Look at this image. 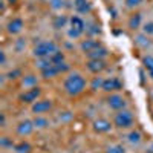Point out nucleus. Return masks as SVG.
<instances>
[{
	"label": "nucleus",
	"mask_w": 153,
	"mask_h": 153,
	"mask_svg": "<svg viewBox=\"0 0 153 153\" xmlns=\"http://www.w3.org/2000/svg\"><path fill=\"white\" fill-rule=\"evenodd\" d=\"M143 65H144V68L147 69L150 78H153V55H146V57L143 58Z\"/></svg>",
	"instance_id": "obj_23"
},
{
	"label": "nucleus",
	"mask_w": 153,
	"mask_h": 153,
	"mask_svg": "<svg viewBox=\"0 0 153 153\" xmlns=\"http://www.w3.org/2000/svg\"><path fill=\"white\" fill-rule=\"evenodd\" d=\"M40 95H42V87L35 86V87L26 89V91L19 97V100L22 101V103H25V104H34L35 101L40 98Z\"/></svg>",
	"instance_id": "obj_5"
},
{
	"label": "nucleus",
	"mask_w": 153,
	"mask_h": 153,
	"mask_svg": "<svg viewBox=\"0 0 153 153\" xmlns=\"http://www.w3.org/2000/svg\"><path fill=\"white\" fill-rule=\"evenodd\" d=\"M84 32H86V23H84V20L80 16H72L69 19L68 35L71 38H80Z\"/></svg>",
	"instance_id": "obj_4"
},
{
	"label": "nucleus",
	"mask_w": 153,
	"mask_h": 153,
	"mask_svg": "<svg viewBox=\"0 0 153 153\" xmlns=\"http://www.w3.org/2000/svg\"><path fill=\"white\" fill-rule=\"evenodd\" d=\"M74 6L78 14H87L91 11V3L89 0H74Z\"/></svg>",
	"instance_id": "obj_14"
},
{
	"label": "nucleus",
	"mask_w": 153,
	"mask_h": 153,
	"mask_svg": "<svg viewBox=\"0 0 153 153\" xmlns=\"http://www.w3.org/2000/svg\"><path fill=\"white\" fill-rule=\"evenodd\" d=\"M35 66H37V69H38V71L42 72V71L48 69L49 66H52V61H51V58H49V57H46V58H37Z\"/></svg>",
	"instance_id": "obj_22"
},
{
	"label": "nucleus",
	"mask_w": 153,
	"mask_h": 153,
	"mask_svg": "<svg viewBox=\"0 0 153 153\" xmlns=\"http://www.w3.org/2000/svg\"><path fill=\"white\" fill-rule=\"evenodd\" d=\"M34 129H35L34 123H32L31 120H25V121H20V123L17 124L16 132H17V135H20V136H29V135L34 132Z\"/></svg>",
	"instance_id": "obj_11"
},
{
	"label": "nucleus",
	"mask_w": 153,
	"mask_h": 153,
	"mask_svg": "<svg viewBox=\"0 0 153 153\" xmlns=\"http://www.w3.org/2000/svg\"><path fill=\"white\" fill-rule=\"evenodd\" d=\"M104 153H126V149L121 144H112L106 149Z\"/></svg>",
	"instance_id": "obj_24"
},
{
	"label": "nucleus",
	"mask_w": 153,
	"mask_h": 153,
	"mask_svg": "<svg viewBox=\"0 0 153 153\" xmlns=\"http://www.w3.org/2000/svg\"><path fill=\"white\" fill-rule=\"evenodd\" d=\"M52 100H37L34 104H31V110L35 115H45L52 109Z\"/></svg>",
	"instance_id": "obj_7"
},
{
	"label": "nucleus",
	"mask_w": 153,
	"mask_h": 153,
	"mask_svg": "<svg viewBox=\"0 0 153 153\" xmlns=\"http://www.w3.org/2000/svg\"><path fill=\"white\" fill-rule=\"evenodd\" d=\"M133 123H135V117L129 109L118 110L113 117V126L118 127V129H129V127L133 126Z\"/></svg>",
	"instance_id": "obj_3"
},
{
	"label": "nucleus",
	"mask_w": 153,
	"mask_h": 153,
	"mask_svg": "<svg viewBox=\"0 0 153 153\" xmlns=\"http://www.w3.org/2000/svg\"><path fill=\"white\" fill-rule=\"evenodd\" d=\"M86 68H87L89 72H92V74H101L107 68V63L103 58H89L86 61Z\"/></svg>",
	"instance_id": "obj_8"
},
{
	"label": "nucleus",
	"mask_w": 153,
	"mask_h": 153,
	"mask_svg": "<svg viewBox=\"0 0 153 153\" xmlns=\"http://www.w3.org/2000/svg\"><path fill=\"white\" fill-rule=\"evenodd\" d=\"M49 6L54 11H60L61 8H65V0H49Z\"/></svg>",
	"instance_id": "obj_26"
},
{
	"label": "nucleus",
	"mask_w": 153,
	"mask_h": 153,
	"mask_svg": "<svg viewBox=\"0 0 153 153\" xmlns=\"http://www.w3.org/2000/svg\"><path fill=\"white\" fill-rule=\"evenodd\" d=\"M143 3V0H126V6L127 8H136V6H139Z\"/></svg>",
	"instance_id": "obj_28"
},
{
	"label": "nucleus",
	"mask_w": 153,
	"mask_h": 153,
	"mask_svg": "<svg viewBox=\"0 0 153 153\" xmlns=\"http://www.w3.org/2000/svg\"><path fill=\"white\" fill-rule=\"evenodd\" d=\"M8 2H9V3H11V5H14V3H16V2H17V0H8Z\"/></svg>",
	"instance_id": "obj_32"
},
{
	"label": "nucleus",
	"mask_w": 153,
	"mask_h": 153,
	"mask_svg": "<svg viewBox=\"0 0 153 153\" xmlns=\"http://www.w3.org/2000/svg\"><path fill=\"white\" fill-rule=\"evenodd\" d=\"M60 48L55 42L52 40H43L40 43H37L32 49V55L35 58H46V57H51L54 55L55 52H58Z\"/></svg>",
	"instance_id": "obj_2"
},
{
	"label": "nucleus",
	"mask_w": 153,
	"mask_h": 153,
	"mask_svg": "<svg viewBox=\"0 0 153 153\" xmlns=\"http://www.w3.org/2000/svg\"><path fill=\"white\" fill-rule=\"evenodd\" d=\"M49 58H51V61H52V65H60V63L65 61V54H63L61 51H58V52H55L54 55H51Z\"/></svg>",
	"instance_id": "obj_25"
},
{
	"label": "nucleus",
	"mask_w": 153,
	"mask_h": 153,
	"mask_svg": "<svg viewBox=\"0 0 153 153\" xmlns=\"http://www.w3.org/2000/svg\"><path fill=\"white\" fill-rule=\"evenodd\" d=\"M141 22H143L141 14H139V12H135V14L130 16V19H129V28H130L132 31L139 29V28H141Z\"/></svg>",
	"instance_id": "obj_17"
},
{
	"label": "nucleus",
	"mask_w": 153,
	"mask_h": 153,
	"mask_svg": "<svg viewBox=\"0 0 153 153\" xmlns=\"http://www.w3.org/2000/svg\"><path fill=\"white\" fill-rule=\"evenodd\" d=\"M109 55V51L104 48V46H100L98 49H95V51H92V52H89V54H86V57L87 58H106Z\"/></svg>",
	"instance_id": "obj_16"
},
{
	"label": "nucleus",
	"mask_w": 153,
	"mask_h": 153,
	"mask_svg": "<svg viewBox=\"0 0 153 153\" xmlns=\"http://www.w3.org/2000/svg\"><path fill=\"white\" fill-rule=\"evenodd\" d=\"M121 87H123V83L118 78H115V76L103 80V86H101V89H103L104 92H115V91H120Z\"/></svg>",
	"instance_id": "obj_12"
},
{
	"label": "nucleus",
	"mask_w": 153,
	"mask_h": 153,
	"mask_svg": "<svg viewBox=\"0 0 153 153\" xmlns=\"http://www.w3.org/2000/svg\"><path fill=\"white\" fill-rule=\"evenodd\" d=\"M32 150V146L28 143V141H20L14 146V152L16 153H31Z\"/></svg>",
	"instance_id": "obj_20"
},
{
	"label": "nucleus",
	"mask_w": 153,
	"mask_h": 153,
	"mask_svg": "<svg viewBox=\"0 0 153 153\" xmlns=\"http://www.w3.org/2000/svg\"><path fill=\"white\" fill-rule=\"evenodd\" d=\"M100 46H103V45H101L98 40H95V38H87V40H83L81 45H80V48H81V51H83L84 54L92 52V51L98 49Z\"/></svg>",
	"instance_id": "obj_13"
},
{
	"label": "nucleus",
	"mask_w": 153,
	"mask_h": 153,
	"mask_svg": "<svg viewBox=\"0 0 153 153\" xmlns=\"http://www.w3.org/2000/svg\"><path fill=\"white\" fill-rule=\"evenodd\" d=\"M0 60H2V61H0L2 65H5V63H6V55H5V52H3V51L0 52Z\"/></svg>",
	"instance_id": "obj_31"
},
{
	"label": "nucleus",
	"mask_w": 153,
	"mask_h": 153,
	"mask_svg": "<svg viewBox=\"0 0 153 153\" xmlns=\"http://www.w3.org/2000/svg\"><path fill=\"white\" fill-rule=\"evenodd\" d=\"M37 83H38V78H37V75H34V74L23 75V78H22V86H23V87H28V89L38 86Z\"/></svg>",
	"instance_id": "obj_15"
},
{
	"label": "nucleus",
	"mask_w": 153,
	"mask_h": 153,
	"mask_svg": "<svg viewBox=\"0 0 153 153\" xmlns=\"http://www.w3.org/2000/svg\"><path fill=\"white\" fill-rule=\"evenodd\" d=\"M19 76H23V75H22V72H20L19 69L11 71V72L8 74V78H9V80H16V78H19Z\"/></svg>",
	"instance_id": "obj_29"
},
{
	"label": "nucleus",
	"mask_w": 153,
	"mask_h": 153,
	"mask_svg": "<svg viewBox=\"0 0 153 153\" xmlns=\"http://www.w3.org/2000/svg\"><path fill=\"white\" fill-rule=\"evenodd\" d=\"M127 139H129L130 144H139L143 141V135L139 130H132L129 135H127Z\"/></svg>",
	"instance_id": "obj_21"
},
{
	"label": "nucleus",
	"mask_w": 153,
	"mask_h": 153,
	"mask_svg": "<svg viewBox=\"0 0 153 153\" xmlns=\"http://www.w3.org/2000/svg\"><path fill=\"white\" fill-rule=\"evenodd\" d=\"M112 127H113V124L106 118H98L92 123V129L97 133H107V132L112 130Z\"/></svg>",
	"instance_id": "obj_10"
},
{
	"label": "nucleus",
	"mask_w": 153,
	"mask_h": 153,
	"mask_svg": "<svg viewBox=\"0 0 153 153\" xmlns=\"http://www.w3.org/2000/svg\"><path fill=\"white\" fill-rule=\"evenodd\" d=\"M87 86V81L86 78L78 74V72H72L68 78L65 80V84H63V87H65V92L71 97H76L84 92V89Z\"/></svg>",
	"instance_id": "obj_1"
},
{
	"label": "nucleus",
	"mask_w": 153,
	"mask_h": 153,
	"mask_svg": "<svg viewBox=\"0 0 153 153\" xmlns=\"http://www.w3.org/2000/svg\"><path fill=\"white\" fill-rule=\"evenodd\" d=\"M143 32H144V35L153 37V22H147L143 25Z\"/></svg>",
	"instance_id": "obj_27"
},
{
	"label": "nucleus",
	"mask_w": 153,
	"mask_h": 153,
	"mask_svg": "<svg viewBox=\"0 0 153 153\" xmlns=\"http://www.w3.org/2000/svg\"><path fill=\"white\" fill-rule=\"evenodd\" d=\"M16 144H12V141H9V139L6 136L2 138V147H14Z\"/></svg>",
	"instance_id": "obj_30"
},
{
	"label": "nucleus",
	"mask_w": 153,
	"mask_h": 153,
	"mask_svg": "<svg viewBox=\"0 0 153 153\" xmlns=\"http://www.w3.org/2000/svg\"><path fill=\"white\" fill-rule=\"evenodd\" d=\"M69 23V19L66 17V16H55L54 17V20H52V26L55 28V29H61V28H65L66 25Z\"/></svg>",
	"instance_id": "obj_19"
},
{
	"label": "nucleus",
	"mask_w": 153,
	"mask_h": 153,
	"mask_svg": "<svg viewBox=\"0 0 153 153\" xmlns=\"http://www.w3.org/2000/svg\"><path fill=\"white\" fill-rule=\"evenodd\" d=\"M35 129H46V127H49V120L45 117V115H37V117L32 120Z\"/></svg>",
	"instance_id": "obj_18"
},
{
	"label": "nucleus",
	"mask_w": 153,
	"mask_h": 153,
	"mask_svg": "<svg viewBox=\"0 0 153 153\" xmlns=\"http://www.w3.org/2000/svg\"><path fill=\"white\" fill-rule=\"evenodd\" d=\"M25 28V22L20 19V17H14V19H11L6 25V32L11 34V35H17L23 31Z\"/></svg>",
	"instance_id": "obj_9"
},
{
	"label": "nucleus",
	"mask_w": 153,
	"mask_h": 153,
	"mask_svg": "<svg viewBox=\"0 0 153 153\" xmlns=\"http://www.w3.org/2000/svg\"><path fill=\"white\" fill-rule=\"evenodd\" d=\"M106 101H107V106H109L110 109H113V110H117V112L126 109V106H127L126 98H124L123 95H120V94H110Z\"/></svg>",
	"instance_id": "obj_6"
}]
</instances>
